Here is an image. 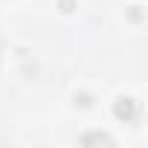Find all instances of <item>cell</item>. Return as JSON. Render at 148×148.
<instances>
[{
  "mask_svg": "<svg viewBox=\"0 0 148 148\" xmlns=\"http://www.w3.org/2000/svg\"><path fill=\"white\" fill-rule=\"evenodd\" d=\"M82 142H84V145H90V142H105V145H113V139H110L108 134H84V136H82Z\"/></svg>",
  "mask_w": 148,
  "mask_h": 148,
  "instance_id": "cell-2",
  "label": "cell"
},
{
  "mask_svg": "<svg viewBox=\"0 0 148 148\" xmlns=\"http://www.w3.org/2000/svg\"><path fill=\"white\" fill-rule=\"evenodd\" d=\"M113 113L119 122H136V113H139V102L131 99V96H119L116 105H113Z\"/></svg>",
  "mask_w": 148,
  "mask_h": 148,
  "instance_id": "cell-1",
  "label": "cell"
},
{
  "mask_svg": "<svg viewBox=\"0 0 148 148\" xmlns=\"http://www.w3.org/2000/svg\"><path fill=\"white\" fill-rule=\"evenodd\" d=\"M61 9L64 12H73V0H61Z\"/></svg>",
  "mask_w": 148,
  "mask_h": 148,
  "instance_id": "cell-3",
  "label": "cell"
}]
</instances>
